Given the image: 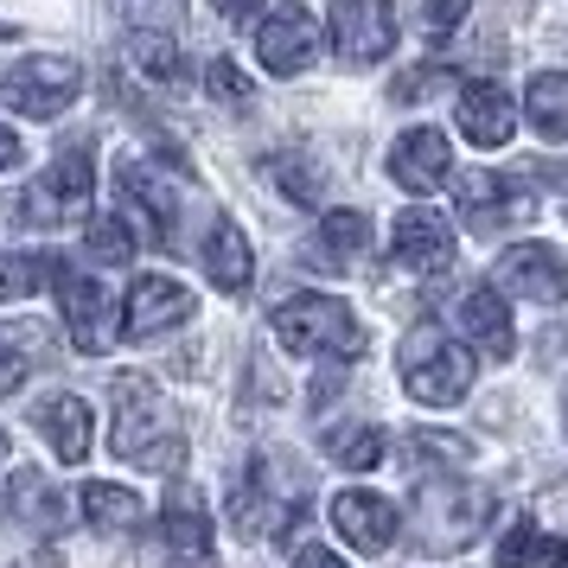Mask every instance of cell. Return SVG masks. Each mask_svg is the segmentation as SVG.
<instances>
[{"label": "cell", "mask_w": 568, "mask_h": 568, "mask_svg": "<svg viewBox=\"0 0 568 568\" xmlns=\"http://www.w3.org/2000/svg\"><path fill=\"white\" fill-rule=\"evenodd\" d=\"M115 460H141V466H160V473H173L185 460V435L173 409H166V396H160L148 377H122L115 384Z\"/></svg>", "instance_id": "obj_1"}, {"label": "cell", "mask_w": 568, "mask_h": 568, "mask_svg": "<svg viewBox=\"0 0 568 568\" xmlns=\"http://www.w3.org/2000/svg\"><path fill=\"white\" fill-rule=\"evenodd\" d=\"M275 338L294 358H333V364L364 358L358 313L345 301H333V294H294V301H282L275 307Z\"/></svg>", "instance_id": "obj_2"}, {"label": "cell", "mask_w": 568, "mask_h": 568, "mask_svg": "<svg viewBox=\"0 0 568 568\" xmlns=\"http://www.w3.org/2000/svg\"><path fill=\"white\" fill-rule=\"evenodd\" d=\"M403 389L415 403H428V409H447V403H460L473 389V358L440 320H422L403 338Z\"/></svg>", "instance_id": "obj_3"}, {"label": "cell", "mask_w": 568, "mask_h": 568, "mask_svg": "<svg viewBox=\"0 0 568 568\" xmlns=\"http://www.w3.org/2000/svg\"><path fill=\"white\" fill-rule=\"evenodd\" d=\"M498 511V498L486 486H473V479H422V498H415V524H435V530H422V549H466V542H479V530L491 524Z\"/></svg>", "instance_id": "obj_4"}, {"label": "cell", "mask_w": 568, "mask_h": 568, "mask_svg": "<svg viewBox=\"0 0 568 568\" xmlns=\"http://www.w3.org/2000/svg\"><path fill=\"white\" fill-rule=\"evenodd\" d=\"M78 90H83V71L71 58H27V64H13L0 78V103L13 109V115L52 122V115H64V109L78 103Z\"/></svg>", "instance_id": "obj_5"}, {"label": "cell", "mask_w": 568, "mask_h": 568, "mask_svg": "<svg viewBox=\"0 0 568 568\" xmlns=\"http://www.w3.org/2000/svg\"><path fill=\"white\" fill-rule=\"evenodd\" d=\"M90 192H97V160H90V148L78 141V148H64V154L45 166V180L20 199V211H32L27 224H64V217H78V211L90 205Z\"/></svg>", "instance_id": "obj_6"}, {"label": "cell", "mask_w": 568, "mask_h": 568, "mask_svg": "<svg viewBox=\"0 0 568 568\" xmlns=\"http://www.w3.org/2000/svg\"><path fill=\"white\" fill-rule=\"evenodd\" d=\"M333 52L345 64H377L396 52V13L389 0H333Z\"/></svg>", "instance_id": "obj_7"}, {"label": "cell", "mask_w": 568, "mask_h": 568, "mask_svg": "<svg viewBox=\"0 0 568 568\" xmlns=\"http://www.w3.org/2000/svg\"><path fill=\"white\" fill-rule=\"evenodd\" d=\"M491 275H498V287L517 294V301H542V307L568 301V256L556 243H511Z\"/></svg>", "instance_id": "obj_8"}, {"label": "cell", "mask_w": 568, "mask_h": 568, "mask_svg": "<svg viewBox=\"0 0 568 568\" xmlns=\"http://www.w3.org/2000/svg\"><path fill=\"white\" fill-rule=\"evenodd\" d=\"M537 211L530 185H511V173H491V166H473L460 173V217L473 231H498V224H524Z\"/></svg>", "instance_id": "obj_9"}, {"label": "cell", "mask_w": 568, "mask_h": 568, "mask_svg": "<svg viewBox=\"0 0 568 568\" xmlns=\"http://www.w3.org/2000/svg\"><path fill=\"white\" fill-rule=\"evenodd\" d=\"M256 58L275 78H301L313 58H320V20L307 7H275L256 27Z\"/></svg>", "instance_id": "obj_10"}, {"label": "cell", "mask_w": 568, "mask_h": 568, "mask_svg": "<svg viewBox=\"0 0 568 568\" xmlns=\"http://www.w3.org/2000/svg\"><path fill=\"white\" fill-rule=\"evenodd\" d=\"M58 301H64V326H71V345L103 358L115 345V307H109V287L97 275H58Z\"/></svg>", "instance_id": "obj_11"}, {"label": "cell", "mask_w": 568, "mask_h": 568, "mask_svg": "<svg viewBox=\"0 0 568 568\" xmlns=\"http://www.w3.org/2000/svg\"><path fill=\"white\" fill-rule=\"evenodd\" d=\"M389 262L396 268H409V275H435L454 262V224L440 217V211H403L396 217V231H389Z\"/></svg>", "instance_id": "obj_12"}, {"label": "cell", "mask_w": 568, "mask_h": 568, "mask_svg": "<svg viewBox=\"0 0 568 568\" xmlns=\"http://www.w3.org/2000/svg\"><path fill=\"white\" fill-rule=\"evenodd\" d=\"M192 313H199L192 287L166 282V275H141V282L129 287V320H122V333L129 338H160V333H173V326H185Z\"/></svg>", "instance_id": "obj_13"}, {"label": "cell", "mask_w": 568, "mask_h": 568, "mask_svg": "<svg viewBox=\"0 0 568 568\" xmlns=\"http://www.w3.org/2000/svg\"><path fill=\"white\" fill-rule=\"evenodd\" d=\"M396 524H403V517H396V505H389V498H377V491H338L333 498V530L345 542H352V549H358V556H384L389 542H396Z\"/></svg>", "instance_id": "obj_14"}, {"label": "cell", "mask_w": 568, "mask_h": 568, "mask_svg": "<svg viewBox=\"0 0 568 568\" xmlns=\"http://www.w3.org/2000/svg\"><path fill=\"white\" fill-rule=\"evenodd\" d=\"M160 537H166L173 568H211V517L192 486H173L166 511H160Z\"/></svg>", "instance_id": "obj_15"}, {"label": "cell", "mask_w": 568, "mask_h": 568, "mask_svg": "<svg viewBox=\"0 0 568 568\" xmlns=\"http://www.w3.org/2000/svg\"><path fill=\"white\" fill-rule=\"evenodd\" d=\"M454 115H460V134L473 141V148H505L511 141V129H517V115H511V90L505 83H491V78H479V83H460V103H454Z\"/></svg>", "instance_id": "obj_16"}, {"label": "cell", "mask_w": 568, "mask_h": 568, "mask_svg": "<svg viewBox=\"0 0 568 568\" xmlns=\"http://www.w3.org/2000/svg\"><path fill=\"white\" fill-rule=\"evenodd\" d=\"M447 166H454V154H447V134L440 129H409L389 148V180L403 192H440Z\"/></svg>", "instance_id": "obj_17"}, {"label": "cell", "mask_w": 568, "mask_h": 568, "mask_svg": "<svg viewBox=\"0 0 568 568\" xmlns=\"http://www.w3.org/2000/svg\"><path fill=\"white\" fill-rule=\"evenodd\" d=\"M460 333L486 352V358H511L517 352V333H511V313H505V294L498 287H473L460 301Z\"/></svg>", "instance_id": "obj_18"}, {"label": "cell", "mask_w": 568, "mask_h": 568, "mask_svg": "<svg viewBox=\"0 0 568 568\" xmlns=\"http://www.w3.org/2000/svg\"><path fill=\"white\" fill-rule=\"evenodd\" d=\"M39 435L52 440V454L64 466L90 460V403L83 396H45L39 403Z\"/></svg>", "instance_id": "obj_19"}, {"label": "cell", "mask_w": 568, "mask_h": 568, "mask_svg": "<svg viewBox=\"0 0 568 568\" xmlns=\"http://www.w3.org/2000/svg\"><path fill=\"white\" fill-rule=\"evenodd\" d=\"M205 275L224 287V294H243L250 275H256V250H250V236L236 231L231 217H217L205 231Z\"/></svg>", "instance_id": "obj_20"}, {"label": "cell", "mask_w": 568, "mask_h": 568, "mask_svg": "<svg viewBox=\"0 0 568 568\" xmlns=\"http://www.w3.org/2000/svg\"><path fill=\"white\" fill-rule=\"evenodd\" d=\"M115 185H122V199H129V205L148 211V236H154V243H173V211H180V205H173V192L160 185L154 166L129 160V166L115 173Z\"/></svg>", "instance_id": "obj_21"}, {"label": "cell", "mask_w": 568, "mask_h": 568, "mask_svg": "<svg viewBox=\"0 0 568 568\" xmlns=\"http://www.w3.org/2000/svg\"><path fill=\"white\" fill-rule=\"evenodd\" d=\"M498 568H568V537L542 524H511L498 542Z\"/></svg>", "instance_id": "obj_22"}, {"label": "cell", "mask_w": 568, "mask_h": 568, "mask_svg": "<svg viewBox=\"0 0 568 568\" xmlns=\"http://www.w3.org/2000/svg\"><path fill=\"white\" fill-rule=\"evenodd\" d=\"M58 275H64V262H58L52 250H7V256H0V301L45 294V287H58Z\"/></svg>", "instance_id": "obj_23"}, {"label": "cell", "mask_w": 568, "mask_h": 568, "mask_svg": "<svg viewBox=\"0 0 568 568\" xmlns=\"http://www.w3.org/2000/svg\"><path fill=\"white\" fill-rule=\"evenodd\" d=\"M83 517L97 524V530H109V537H122V530H134L141 517H148V505H141V491L129 486H83Z\"/></svg>", "instance_id": "obj_24"}, {"label": "cell", "mask_w": 568, "mask_h": 568, "mask_svg": "<svg viewBox=\"0 0 568 568\" xmlns=\"http://www.w3.org/2000/svg\"><path fill=\"white\" fill-rule=\"evenodd\" d=\"M524 115L542 141H568V71H542L524 97Z\"/></svg>", "instance_id": "obj_25"}, {"label": "cell", "mask_w": 568, "mask_h": 568, "mask_svg": "<svg viewBox=\"0 0 568 568\" xmlns=\"http://www.w3.org/2000/svg\"><path fill=\"white\" fill-rule=\"evenodd\" d=\"M7 511L32 524V530H58L64 524V505H58V491L39 479V473H13V486H7Z\"/></svg>", "instance_id": "obj_26"}, {"label": "cell", "mask_w": 568, "mask_h": 568, "mask_svg": "<svg viewBox=\"0 0 568 568\" xmlns=\"http://www.w3.org/2000/svg\"><path fill=\"white\" fill-rule=\"evenodd\" d=\"M403 454H409L415 479H435L440 466H460L466 454H473V447H466L460 435H440V428H415V435H409V447H403Z\"/></svg>", "instance_id": "obj_27"}, {"label": "cell", "mask_w": 568, "mask_h": 568, "mask_svg": "<svg viewBox=\"0 0 568 568\" xmlns=\"http://www.w3.org/2000/svg\"><path fill=\"white\" fill-rule=\"evenodd\" d=\"M320 243H326L333 262H358L371 250V217L364 211H326L320 217Z\"/></svg>", "instance_id": "obj_28"}, {"label": "cell", "mask_w": 568, "mask_h": 568, "mask_svg": "<svg viewBox=\"0 0 568 568\" xmlns=\"http://www.w3.org/2000/svg\"><path fill=\"white\" fill-rule=\"evenodd\" d=\"M129 64L148 83H180V45L166 32H134L129 39Z\"/></svg>", "instance_id": "obj_29"}, {"label": "cell", "mask_w": 568, "mask_h": 568, "mask_svg": "<svg viewBox=\"0 0 568 568\" xmlns=\"http://www.w3.org/2000/svg\"><path fill=\"white\" fill-rule=\"evenodd\" d=\"M326 454H333L345 473H371V466L384 460V435H377L371 422H358V428H333V435H326Z\"/></svg>", "instance_id": "obj_30"}, {"label": "cell", "mask_w": 568, "mask_h": 568, "mask_svg": "<svg viewBox=\"0 0 568 568\" xmlns=\"http://www.w3.org/2000/svg\"><path fill=\"white\" fill-rule=\"evenodd\" d=\"M83 256L103 262V268H122V262L134 256L129 217H90V231H83Z\"/></svg>", "instance_id": "obj_31"}, {"label": "cell", "mask_w": 568, "mask_h": 568, "mask_svg": "<svg viewBox=\"0 0 568 568\" xmlns=\"http://www.w3.org/2000/svg\"><path fill=\"white\" fill-rule=\"evenodd\" d=\"M205 90L217 97V103H231V109H243L250 97H256V90H250V78L236 71L231 58H211V64H205Z\"/></svg>", "instance_id": "obj_32"}, {"label": "cell", "mask_w": 568, "mask_h": 568, "mask_svg": "<svg viewBox=\"0 0 568 568\" xmlns=\"http://www.w3.org/2000/svg\"><path fill=\"white\" fill-rule=\"evenodd\" d=\"M466 7H473V0H422V32H428V39H447V32H460Z\"/></svg>", "instance_id": "obj_33"}, {"label": "cell", "mask_w": 568, "mask_h": 568, "mask_svg": "<svg viewBox=\"0 0 568 568\" xmlns=\"http://www.w3.org/2000/svg\"><path fill=\"white\" fill-rule=\"evenodd\" d=\"M301 166H307V160H282V166H275V180H282L287 199L313 205V199H320V173H301Z\"/></svg>", "instance_id": "obj_34"}, {"label": "cell", "mask_w": 568, "mask_h": 568, "mask_svg": "<svg viewBox=\"0 0 568 568\" xmlns=\"http://www.w3.org/2000/svg\"><path fill=\"white\" fill-rule=\"evenodd\" d=\"M20 384H27V352L0 333V396H13Z\"/></svg>", "instance_id": "obj_35"}, {"label": "cell", "mask_w": 568, "mask_h": 568, "mask_svg": "<svg viewBox=\"0 0 568 568\" xmlns=\"http://www.w3.org/2000/svg\"><path fill=\"white\" fill-rule=\"evenodd\" d=\"M294 568H345L333 556V549H320V542H301V549H294Z\"/></svg>", "instance_id": "obj_36"}, {"label": "cell", "mask_w": 568, "mask_h": 568, "mask_svg": "<svg viewBox=\"0 0 568 568\" xmlns=\"http://www.w3.org/2000/svg\"><path fill=\"white\" fill-rule=\"evenodd\" d=\"M268 0H211V13H224V20H256Z\"/></svg>", "instance_id": "obj_37"}, {"label": "cell", "mask_w": 568, "mask_h": 568, "mask_svg": "<svg viewBox=\"0 0 568 568\" xmlns=\"http://www.w3.org/2000/svg\"><path fill=\"white\" fill-rule=\"evenodd\" d=\"M122 13H134V20H160V13H173L180 0H115Z\"/></svg>", "instance_id": "obj_38"}, {"label": "cell", "mask_w": 568, "mask_h": 568, "mask_svg": "<svg viewBox=\"0 0 568 568\" xmlns=\"http://www.w3.org/2000/svg\"><path fill=\"white\" fill-rule=\"evenodd\" d=\"M20 160H27V148H20V134H13L7 122H0V173H13Z\"/></svg>", "instance_id": "obj_39"}, {"label": "cell", "mask_w": 568, "mask_h": 568, "mask_svg": "<svg viewBox=\"0 0 568 568\" xmlns=\"http://www.w3.org/2000/svg\"><path fill=\"white\" fill-rule=\"evenodd\" d=\"M0 460H7V435H0Z\"/></svg>", "instance_id": "obj_40"}, {"label": "cell", "mask_w": 568, "mask_h": 568, "mask_svg": "<svg viewBox=\"0 0 568 568\" xmlns=\"http://www.w3.org/2000/svg\"><path fill=\"white\" fill-rule=\"evenodd\" d=\"M0 39H7V27H0Z\"/></svg>", "instance_id": "obj_41"}]
</instances>
